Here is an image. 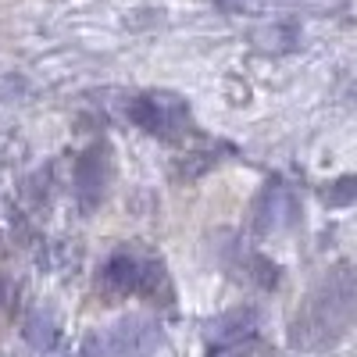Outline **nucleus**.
Masks as SVG:
<instances>
[{
    "instance_id": "1",
    "label": "nucleus",
    "mask_w": 357,
    "mask_h": 357,
    "mask_svg": "<svg viewBox=\"0 0 357 357\" xmlns=\"http://www.w3.org/2000/svg\"><path fill=\"white\" fill-rule=\"evenodd\" d=\"M357 325V268H329L293 318L296 347H329Z\"/></svg>"
},
{
    "instance_id": "2",
    "label": "nucleus",
    "mask_w": 357,
    "mask_h": 357,
    "mask_svg": "<svg viewBox=\"0 0 357 357\" xmlns=\"http://www.w3.org/2000/svg\"><path fill=\"white\" fill-rule=\"evenodd\" d=\"M104 282L118 293H132V296H161V289L168 286L165 264L154 261L151 254L139 250H118L111 254V261L104 264Z\"/></svg>"
},
{
    "instance_id": "3",
    "label": "nucleus",
    "mask_w": 357,
    "mask_h": 357,
    "mask_svg": "<svg viewBox=\"0 0 357 357\" xmlns=\"http://www.w3.org/2000/svg\"><path fill=\"white\" fill-rule=\"evenodd\" d=\"M129 118L154 132V136H183L186 129H193V118H190V107L183 97H172V93H143L129 104Z\"/></svg>"
},
{
    "instance_id": "4",
    "label": "nucleus",
    "mask_w": 357,
    "mask_h": 357,
    "mask_svg": "<svg viewBox=\"0 0 357 357\" xmlns=\"http://www.w3.org/2000/svg\"><path fill=\"white\" fill-rule=\"evenodd\" d=\"M301 222V204H296V193L282 183H272L254 204V229L261 236H275L286 232Z\"/></svg>"
},
{
    "instance_id": "5",
    "label": "nucleus",
    "mask_w": 357,
    "mask_h": 357,
    "mask_svg": "<svg viewBox=\"0 0 357 357\" xmlns=\"http://www.w3.org/2000/svg\"><path fill=\"white\" fill-rule=\"evenodd\" d=\"M254 336H257V318H254L247 307H240V311H229V314L215 325L211 343H215V350H222V354H240V350L250 347Z\"/></svg>"
},
{
    "instance_id": "6",
    "label": "nucleus",
    "mask_w": 357,
    "mask_h": 357,
    "mask_svg": "<svg viewBox=\"0 0 357 357\" xmlns=\"http://www.w3.org/2000/svg\"><path fill=\"white\" fill-rule=\"evenodd\" d=\"M75 183H79V197L89 207L104 197V190H107V154H104V146H89V151L79 158Z\"/></svg>"
},
{
    "instance_id": "7",
    "label": "nucleus",
    "mask_w": 357,
    "mask_h": 357,
    "mask_svg": "<svg viewBox=\"0 0 357 357\" xmlns=\"http://www.w3.org/2000/svg\"><path fill=\"white\" fill-rule=\"evenodd\" d=\"M321 200L329 207H343V204H354L357 200V178H336V183H329L321 190Z\"/></svg>"
}]
</instances>
